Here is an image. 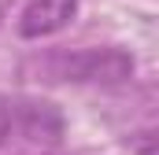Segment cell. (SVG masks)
<instances>
[{"instance_id": "obj_3", "label": "cell", "mask_w": 159, "mask_h": 155, "mask_svg": "<svg viewBox=\"0 0 159 155\" xmlns=\"http://www.w3.org/2000/svg\"><path fill=\"white\" fill-rule=\"evenodd\" d=\"M11 137V107H4L0 104V144Z\"/></svg>"}, {"instance_id": "obj_1", "label": "cell", "mask_w": 159, "mask_h": 155, "mask_svg": "<svg viewBox=\"0 0 159 155\" xmlns=\"http://www.w3.org/2000/svg\"><path fill=\"white\" fill-rule=\"evenodd\" d=\"M67 81H100V85H119L133 78V55L122 48H85L63 63Z\"/></svg>"}, {"instance_id": "obj_4", "label": "cell", "mask_w": 159, "mask_h": 155, "mask_svg": "<svg viewBox=\"0 0 159 155\" xmlns=\"http://www.w3.org/2000/svg\"><path fill=\"white\" fill-rule=\"evenodd\" d=\"M141 155H152V137H144V144H141Z\"/></svg>"}, {"instance_id": "obj_2", "label": "cell", "mask_w": 159, "mask_h": 155, "mask_svg": "<svg viewBox=\"0 0 159 155\" xmlns=\"http://www.w3.org/2000/svg\"><path fill=\"white\" fill-rule=\"evenodd\" d=\"M78 15V0H30L19 15V33L30 41L52 37L63 26H70Z\"/></svg>"}]
</instances>
